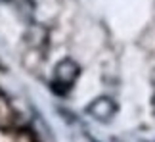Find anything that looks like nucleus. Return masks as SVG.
Instances as JSON below:
<instances>
[{"label": "nucleus", "mask_w": 155, "mask_h": 142, "mask_svg": "<svg viewBox=\"0 0 155 142\" xmlns=\"http://www.w3.org/2000/svg\"><path fill=\"white\" fill-rule=\"evenodd\" d=\"M46 40H48V31L40 25H31L29 31L25 33V42L35 50H38L40 46L46 48Z\"/></svg>", "instance_id": "3"}, {"label": "nucleus", "mask_w": 155, "mask_h": 142, "mask_svg": "<svg viewBox=\"0 0 155 142\" xmlns=\"http://www.w3.org/2000/svg\"><path fill=\"white\" fill-rule=\"evenodd\" d=\"M86 113L92 115L96 121H104L105 123L117 113V104L113 102L109 96H100L86 108Z\"/></svg>", "instance_id": "2"}, {"label": "nucleus", "mask_w": 155, "mask_h": 142, "mask_svg": "<svg viewBox=\"0 0 155 142\" xmlns=\"http://www.w3.org/2000/svg\"><path fill=\"white\" fill-rule=\"evenodd\" d=\"M81 69L77 66V62H73L71 58H65L56 66L54 69V81H52V86L54 90L63 94V92H69V88L75 85L77 77H79Z\"/></svg>", "instance_id": "1"}, {"label": "nucleus", "mask_w": 155, "mask_h": 142, "mask_svg": "<svg viewBox=\"0 0 155 142\" xmlns=\"http://www.w3.org/2000/svg\"><path fill=\"white\" fill-rule=\"evenodd\" d=\"M153 108H155V98H153Z\"/></svg>", "instance_id": "5"}, {"label": "nucleus", "mask_w": 155, "mask_h": 142, "mask_svg": "<svg viewBox=\"0 0 155 142\" xmlns=\"http://www.w3.org/2000/svg\"><path fill=\"white\" fill-rule=\"evenodd\" d=\"M8 2L19 12V15L23 19H27V21L33 19V14H35V2L33 0H8Z\"/></svg>", "instance_id": "4"}]
</instances>
